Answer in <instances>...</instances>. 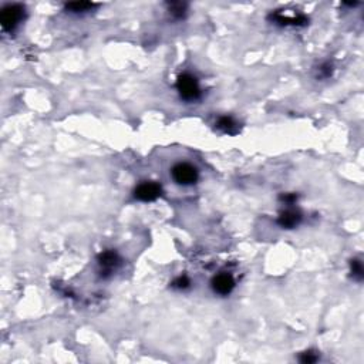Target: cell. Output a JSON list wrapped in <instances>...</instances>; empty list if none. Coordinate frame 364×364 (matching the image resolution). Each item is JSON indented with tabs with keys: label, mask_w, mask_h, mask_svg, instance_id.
<instances>
[{
	"label": "cell",
	"mask_w": 364,
	"mask_h": 364,
	"mask_svg": "<svg viewBox=\"0 0 364 364\" xmlns=\"http://www.w3.org/2000/svg\"><path fill=\"white\" fill-rule=\"evenodd\" d=\"M176 88L179 91V96L187 101H194V100L199 98V96H201V88L198 84V80L191 74L179 75L178 81H176Z\"/></svg>",
	"instance_id": "cell-1"
},
{
	"label": "cell",
	"mask_w": 364,
	"mask_h": 364,
	"mask_svg": "<svg viewBox=\"0 0 364 364\" xmlns=\"http://www.w3.org/2000/svg\"><path fill=\"white\" fill-rule=\"evenodd\" d=\"M172 178L176 184L179 185H192L198 181V171L195 167H192L190 164H185V162H181V164H176L172 171Z\"/></svg>",
	"instance_id": "cell-2"
},
{
	"label": "cell",
	"mask_w": 364,
	"mask_h": 364,
	"mask_svg": "<svg viewBox=\"0 0 364 364\" xmlns=\"http://www.w3.org/2000/svg\"><path fill=\"white\" fill-rule=\"evenodd\" d=\"M24 16V7L20 4H9L1 10L0 23L4 30H13Z\"/></svg>",
	"instance_id": "cell-3"
},
{
	"label": "cell",
	"mask_w": 364,
	"mask_h": 364,
	"mask_svg": "<svg viewBox=\"0 0 364 364\" xmlns=\"http://www.w3.org/2000/svg\"><path fill=\"white\" fill-rule=\"evenodd\" d=\"M121 265V258L114 250H105L98 256V266L102 277H108L114 273Z\"/></svg>",
	"instance_id": "cell-4"
},
{
	"label": "cell",
	"mask_w": 364,
	"mask_h": 364,
	"mask_svg": "<svg viewBox=\"0 0 364 364\" xmlns=\"http://www.w3.org/2000/svg\"><path fill=\"white\" fill-rule=\"evenodd\" d=\"M161 185L157 182H143L140 184L135 191H134V195L137 199L140 201H144V202H149V201H155L158 196L161 195Z\"/></svg>",
	"instance_id": "cell-5"
},
{
	"label": "cell",
	"mask_w": 364,
	"mask_h": 364,
	"mask_svg": "<svg viewBox=\"0 0 364 364\" xmlns=\"http://www.w3.org/2000/svg\"><path fill=\"white\" fill-rule=\"evenodd\" d=\"M233 288H235V280H233L232 275L229 273L223 272L212 279V289L222 296L229 294L233 291Z\"/></svg>",
	"instance_id": "cell-6"
},
{
	"label": "cell",
	"mask_w": 364,
	"mask_h": 364,
	"mask_svg": "<svg viewBox=\"0 0 364 364\" xmlns=\"http://www.w3.org/2000/svg\"><path fill=\"white\" fill-rule=\"evenodd\" d=\"M302 220V215L300 212L297 211H293V209H288L285 212L280 214V217L277 219V223L282 226V228H286V229H291L294 226H297Z\"/></svg>",
	"instance_id": "cell-7"
},
{
	"label": "cell",
	"mask_w": 364,
	"mask_h": 364,
	"mask_svg": "<svg viewBox=\"0 0 364 364\" xmlns=\"http://www.w3.org/2000/svg\"><path fill=\"white\" fill-rule=\"evenodd\" d=\"M217 127L223 132L229 134V135H235L236 132L239 131L238 122H235L232 117H220L218 122H217Z\"/></svg>",
	"instance_id": "cell-8"
},
{
	"label": "cell",
	"mask_w": 364,
	"mask_h": 364,
	"mask_svg": "<svg viewBox=\"0 0 364 364\" xmlns=\"http://www.w3.org/2000/svg\"><path fill=\"white\" fill-rule=\"evenodd\" d=\"M96 4L94 3H90V1H75V3H69L66 4V9L73 12V13H84L88 12L90 9H93Z\"/></svg>",
	"instance_id": "cell-9"
},
{
	"label": "cell",
	"mask_w": 364,
	"mask_h": 364,
	"mask_svg": "<svg viewBox=\"0 0 364 364\" xmlns=\"http://www.w3.org/2000/svg\"><path fill=\"white\" fill-rule=\"evenodd\" d=\"M350 267H351V275L356 280H363L364 277V269L362 262L359 259H353L350 263Z\"/></svg>",
	"instance_id": "cell-10"
},
{
	"label": "cell",
	"mask_w": 364,
	"mask_h": 364,
	"mask_svg": "<svg viewBox=\"0 0 364 364\" xmlns=\"http://www.w3.org/2000/svg\"><path fill=\"white\" fill-rule=\"evenodd\" d=\"M170 10H171L172 16L178 17V19H181V17H184V16H185V12H187V4H185V3H171Z\"/></svg>",
	"instance_id": "cell-11"
},
{
	"label": "cell",
	"mask_w": 364,
	"mask_h": 364,
	"mask_svg": "<svg viewBox=\"0 0 364 364\" xmlns=\"http://www.w3.org/2000/svg\"><path fill=\"white\" fill-rule=\"evenodd\" d=\"M190 285H191L190 279H188L187 276L176 277V279L174 280V283H172V286H174L175 289H187Z\"/></svg>",
	"instance_id": "cell-12"
},
{
	"label": "cell",
	"mask_w": 364,
	"mask_h": 364,
	"mask_svg": "<svg viewBox=\"0 0 364 364\" xmlns=\"http://www.w3.org/2000/svg\"><path fill=\"white\" fill-rule=\"evenodd\" d=\"M317 354L316 353H313V351H306V353H303L302 356H300V362L302 363H307V364H310V363H315V362H317Z\"/></svg>",
	"instance_id": "cell-13"
},
{
	"label": "cell",
	"mask_w": 364,
	"mask_h": 364,
	"mask_svg": "<svg viewBox=\"0 0 364 364\" xmlns=\"http://www.w3.org/2000/svg\"><path fill=\"white\" fill-rule=\"evenodd\" d=\"M332 72H333V70H332V66H330V64H323V66H321L320 73L323 77H330V75H332Z\"/></svg>",
	"instance_id": "cell-14"
},
{
	"label": "cell",
	"mask_w": 364,
	"mask_h": 364,
	"mask_svg": "<svg viewBox=\"0 0 364 364\" xmlns=\"http://www.w3.org/2000/svg\"><path fill=\"white\" fill-rule=\"evenodd\" d=\"M296 198H297L296 195H283L282 196V199L286 201V202H293V201H296Z\"/></svg>",
	"instance_id": "cell-15"
}]
</instances>
